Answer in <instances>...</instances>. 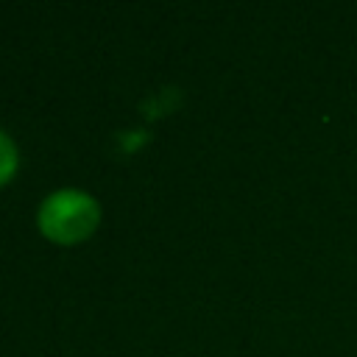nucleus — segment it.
Masks as SVG:
<instances>
[{
	"mask_svg": "<svg viewBox=\"0 0 357 357\" xmlns=\"http://www.w3.org/2000/svg\"><path fill=\"white\" fill-rule=\"evenodd\" d=\"M98 201L81 190H59L47 195L36 215L39 231L59 245H75L86 240L98 229Z\"/></svg>",
	"mask_w": 357,
	"mask_h": 357,
	"instance_id": "1",
	"label": "nucleus"
},
{
	"mask_svg": "<svg viewBox=\"0 0 357 357\" xmlns=\"http://www.w3.org/2000/svg\"><path fill=\"white\" fill-rule=\"evenodd\" d=\"M20 156H17V145L11 142V137L6 131H0V187L8 184L17 173Z\"/></svg>",
	"mask_w": 357,
	"mask_h": 357,
	"instance_id": "2",
	"label": "nucleus"
}]
</instances>
